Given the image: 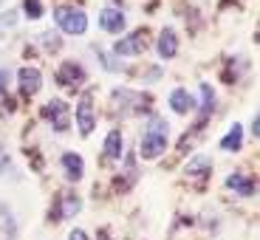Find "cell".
Returning <instances> with one entry per match:
<instances>
[{"label":"cell","instance_id":"6da1fadb","mask_svg":"<svg viewBox=\"0 0 260 240\" xmlns=\"http://www.w3.org/2000/svg\"><path fill=\"white\" fill-rule=\"evenodd\" d=\"M167 122L164 119H150L147 130H144L142 136V158H147V161H156V158H161L164 153H167Z\"/></svg>","mask_w":260,"mask_h":240},{"label":"cell","instance_id":"7a4b0ae2","mask_svg":"<svg viewBox=\"0 0 260 240\" xmlns=\"http://www.w3.org/2000/svg\"><path fill=\"white\" fill-rule=\"evenodd\" d=\"M54 23H57V28L65 34H85V28H88V17H85V12L77 6H57Z\"/></svg>","mask_w":260,"mask_h":240},{"label":"cell","instance_id":"3957f363","mask_svg":"<svg viewBox=\"0 0 260 240\" xmlns=\"http://www.w3.org/2000/svg\"><path fill=\"white\" fill-rule=\"evenodd\" d=\"M147 37H150L147 28H136V31H130L127 37L113 46V54H119V57H139L147 48Z\"/></svg>","mask_w":260,"mask_h":240},{"label":"cell","instance_id":"277c9868","mask_svg":"<svg viewBox=\"0 0 260 240\" xmlns=\"http://www.w3.org/2000/svg\"><path fill=\"white\" fill-rule=\"evenodd\" d=\"M93 124H96V116H93V99L91 93H85L77 105V127L82 136H91L93 133Z\"/></svg>","mask_w":260,"mask_h":240},{"label":"cell","instance_id":"5b68a950","mask_svg":"<svg viewBox=\"0 0 260 240\" xmlns=\"http://www.w3.org/2000/svg\"><path fill=\"white\" fill-rule=\"evenodd\" d=\"M46 116H48V122L54 124V130H68V124H71V108L62 102V99H54V102H48L46 105Z\"/></svg>","mask_w":260,"mask_h":240},{"label":"cell","instance_id":"8992f818","mask_svg":"<svg viewBox=\"0 0 260 240\" xmlns=\"http://www.w3.org/2000/svg\"><path fill=\"white\" fill-rule=\"evenodd\" d=\"M82 79H85V68L79 62H74V59H68V62H62L57 68V82L65 85V88H77Z\"/></svg>","mask_w":260,"mask_h":240},{"label":"cell","instance_id":"52a82bcc","mask_svg":"<svg viewBox=\"0 0 260 240\" xmlns=\"http://www.w3.org/2000/svg\"><path fill=\"white\" fill-rule=\"evenodd\" d=\"M17 82H20V91L26 93V96H34L43 88V74L37 68H31V65H26V68L17 71Z\"/></svg>","mask_w":260,"mask_h":240},{"label":"cell","instance_id":"ba28073f","mask_svg":"<svg viewBox=\"0 0 260 240\" xmlns=\"http://www.w3.org/2000/svg\"><path fill=\"white\" fill-rule=\"evenodd\" d=\"M99 26H102L105 31H111V34H119V31H124V26H127V17H124L119 9H102Z\"/></svg>","mask_w":260,"mask_h":240},{"label":"cell","instance_id":"9c48e42d","mask_svg":"<svg viewBox=\"0 0 260 240\" xmlns=\"http://www.w3.org/2000/svg\"><path fill=\"white\" fill-rule=\"evenodd\" d=\"M59 164H62V169H65V176L71 178V181H79L82 178V173H85V164H82V156H77V153H62L59 156Z\"/></svg>","mask_w":260,"mask_h":240},{"label":"cell","instance_id":"30bf717a","mask_svg":"<svg viewBox=\"0 0 260 240\" xmlns=\"http://www.w3.org/2000/svg\"><path fill=\"white\" fill-rule=\"evenodd\" d=\"M226 187L232 189V192L243 195V198H252L254 195V181L249 176H241V173H232V176L226 178Z\"/></svg>","mask_w":260,"mask_h":240},{"label":"cell","instance_id":"8fae6325","mask_svg":"<svg viewBox=\"0 0 260 240\" xmlns=\"http://www.w3.org/2000/svg\"><path fill=\"white\" fill-rule=\"evenodd\" d=\"M170 108H173V111L178 113V116H184V113H189L195 108V99L189 96L187 91H184V88H176V91L170 93Z\"/></svg>","mask_w":260,"mask_h":240},{"label":"cell","instance_id":"7c38bea8","mask_svg":"<svg viewBox=\"0 0 260 240\" xmlns=\"http://www.w3.org/2000/svg\"><path fill=\"white\" fill-rule=\"evenodd\" d=\"M178 51V37L173 28H164L161 34H158V54H161V59H170V57H176Z\"/></svg>","mask_w":260,"mask_h":240},{"label":"cell","instance_id":"4fadbf2b","mask_svg":"<svg viewBox=\"0 0 260 240\" xmlns=\"http://www.w3.org/2000/svg\"><path fill=\"white\" fill-rule=\"evenodd\" d=\"M102 153H105V158H108V161H116V158L122 156V133H119V130H111V133L105 136Z\"/></svg>","mask_w":260,"mask_h":240},{"label":"cell","instance_id":"5bb4252c","mask_svg":"<svg viewBox=\"0 0 260 240\" xmlns=\"http://www.w3.org/2000/svg\"><path fill=\"white\" fill-rule=\"evenodd\" d=\"M241 144H243V127H241V124H232V127H229V133L221 139V142H218V147L226 150V153H238V150H241Z\"/></svg>","mask_w":260,"mask_h":240},{"label":"cell","instance_id":"9a60e30c","mask_svg":"<svg viewBox=\"0 0 260 240\" xmlns=\"http://www.w3.org/2000/svg\"><path fill=\"white\" fill-rule=\"evenodd\" d=\"M17 226H14V218L6 207H0V240H12Z\"/></svg>","mask_w":260,"mask_h":240},{"label":"cell","instance_id":"2e32d148","mask_svg":"<svg viewBox=\"0 0 260 240\" xmlns=\"http://www.w3.org/2000/svg\"><path fill=\"white\" fill-rule=\"evenodd\" d=\"M79 209H82V198H79V195H65L62 207H59V215H62V218H74Z\"/></svg>","mask_w":260,"mask_h":240},{"label":"cell","instance_id":"e0dca14e","mask_svg":"<svg viewBox=\"0 0 260 240\" xmlns=\"http://www.w3.org/2000/svg\"><path fill=\"white\" fill-rule=\"evenodd\" d=\"M201 111H204V116H209L215 111V91L209 82H201Z\"/></svg>","mask_w":260,"mask_h":240},{"label":"cell","instance_id":"ac0fdd59","mask_svg":"<svg viewBox=\"0 0 260 240\" xmlns=\"http://www.w3.org/2000/svg\"><path fill=\"white\" fill-rule=\"evenodd\" d=\"M209 167V158H204V156H195L192 161L187 164V173L192 176V173H201V169H207Z\"/></svg>","mask_w":260,"mask_h":240},{"label":"cell","instance_id":"d6986e66","mask_svg":"<svg viewBox=\"0 0 260 240\" xmlns=\"http://www.w3.org/2000/svg\"><path fill=\"white\" fill-rule=\"evenodd\" d=\"M26 12H28V17L37 20L40 14H43V3H40V0H26Z\"/></svg>","mask_w":260,"mask_h":240},{"label":"cell","instance_id":"ffe728a7","mask_svg":"<svg viewBox=\"0 0 260 240\" xmlns=\"http://www.w3.org/2000/svg\"><path fill=\"white\" fill-rule=\"evenodd\" d=\"M43 40H46V43H43V46H46V48H51V51H54V48L59 46V43H57V37H54L51 31H46V34H43Z\"/></svg>","mask_w":260,"mask_h":240},{"label":"cell","instance_id":"44dd1931","mask_svg":"<svg viewBox=\"0 0 260 240\" xmlns=\"http://www.w3.org/2000/svg\"><path fill=\"white\" fill-rule=\"evenodd\" d=\"M14 20H17V17H14V12H6L3 17H0V28H3V26H12Z\"/></svg>","mask_w":260,"mask_h":240},{"label":"cell","instance_id":"7402d4cb","mask_svg":"<svg viewBox=\"0 0 260 240\" xmlns=\"http://www.w3.org/2000/svg\"><path fill=\"white\" fill-rule=\"evenodd\" d=\"M68 240H88V234H85L82 229H71V234H68Z\"/></svg>","mask_w":260,"mask_h":240},{"label":"cell","instance_id":"603a6c76","mask_svg":"<svg viewBox=\"0 0 260 240\" xmlns=\"http://www.w3.org/2000/svg\"><path fill=\"white\" fill-rule=\"evenodd\" d=\"M99 240H111V237H108V234H102V237H99Z\"/></svg>","mask_w":260,"mask_h":240}]
</instances>
